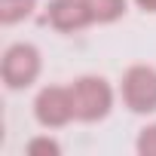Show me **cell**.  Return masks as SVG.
<instances>
[{
	"instance_id": "1",
	"label": "cell",
	"mask_w": 156,
	"mask_h": 156,
	"mask_svg": "<svg viewBox=\"0 0 156 156\" xmlns=\"http://www.w3.org/2000/svg\"><path fill=\"white\" fill-rule=\"evenodd\" d=\"M70 95H73V113L80 122H98L110 113L113 107V89L104 76L86 73L76 76L70 83Z\"/></svg>"
},
{
	"instance_id": "2",
	"label": "cell",
	"mask_w": 156,
	"mask_h": 156,
	"mask_svg": "<svg viewBox=\"0 0 156 156\" xmlns=\"http://www.w3.org/2000/svg\"><path fill=\"white\" fill-rule=\"evenodd\" d=\"M40 49L34 43H12L3 49V58H0V76H3V86L19 92L37 83L40 76Z\"/></svg>"
},
{
	"instance_id": "3",
	"label": "cell",
	"mask_w": 156,
	"mask_h": 156,
	"mask_svg": "<svg viewBox=\"0 0 156 156\" xmlns=\"http://www.w3.org/2000/svg\"><path fill=\"white\" fill-rule=\"evenodd\" d=\"M119 98L132 113H156V67L153 64H132L122 73Z\"/></svg>"
},
{
	"instance_id": "4",
	"label": "cell",
	"mask_w": 156,
	"mask_h": 156,
	"mask_svg": "<svg viewBox=\"0 0 156 156\" xmlns=\"http://www.w3.org/2000/svg\"><path fill=\"white\" fill-rule=\"evenodd\" d=\"M34 116L43 129H64L70 119H76L70 86H43L34 98Z\"/></svg>"
},
{
	"instance_id": "5",
	"label": "cell",
	"mask_w": 156,
	"mask_h": 156,
	"mask_svg": "<svg viewBox=\"0 0 156 156\" xmlns=\"http://www.w3.org/2000/svg\"><path fill=\"white\" fill-rule=\"evenodd\" d=\"M46 22L61 34H73V31H83V28L95 25L86 0H49Z\"/></svg>"
},
{
	"instance_id": "6",
	"label": "cell",
	"mask_w": 156,
	"mask_h": 156,
	"mask_svg": "<svg viewBox=\"0 0 156 156\" xmlns=\"http://www.w3.org/2000/svg\"><path fill=\"white\" fill-rule=\"evenodd\" d=\"M86 3H89L92 22H98V25H110V22H116V19L126 16L129 0H86Z\"/></svg>"
},
{
	"instance_id": "7",
	"label": "cell",
	"mask_w": 156,
	"mask_h": 156,
	"mask_svg": "<svg viewBox=\"0 0 156 156\" xmlns=\"http://www.w3.org/2000/svg\"><path fill=\"white\" fill-rule=\"evenodd\" d=\"M37 9V0H0V25H19Z\"/></svg>"
},
{
	"instance_id": "8",
	"label": "cell",
	"mask_w": 156,
	"mask_h": 156,
	"mask_svg": "<svg viewBox=\"0 0 156 156\" xmlns=\"http://www.w3.org/2000/svg\"><path fill=\"white\" fill-rule=\"evenodd\" d=\"M25 150H28V156H61V144H58L55 138H49V135L31 138Z\"/></svg>"
},
{
	"instance_id": "9",
	"label": "cell",
	"mask_w": 156,
	"mask_h": 156,
	"mask_svg": "<svg viewBox=\"0 0 156 156\" xmlns=\"http://www.w3.org/2000/svg\"><path fill=\"white\" fill-rule=\"evenodd\" d=\"M135 150H138V156H156V122L141 129V135L135 141Z\"/></svg>"
},
{
	"instance_id": "10",
	"label": "cell",
	"mask_w": 156,
	"mask_h": 156,
	"mask_svg": "<svg viewBox=\"0 0 156 156\" xmlns=\"http://www.w3.org/2000/svg\"><path fill=\"white\" fill-rule=\"evenodd\" d=\"M135 3H138L144 12H156V0H135Z\"/></svg>"
}]
</instances>
